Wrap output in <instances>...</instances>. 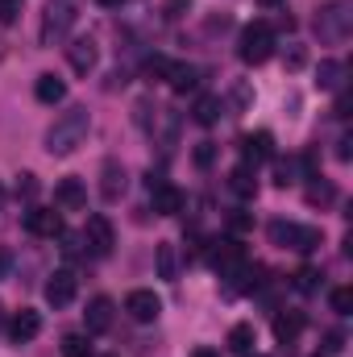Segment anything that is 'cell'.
Listing matches in <instances>:
<instances>
[{"mask_svg":"<svg viewBox=\"0 0 353 357\" xmlns=\"http://www.w3.org/2000/svg\"><path fill=\"white\" fill-rule=\"evenodd\" d=\"M150 195H154V212H158V216H179V212H183V204H187V195L179 191L175 183H167V178H163V183H154V187H150Z\"/></svg>","mask_w":353,"mask_h":357,"instance_id":"13","label":"cell"},{"mask_svg":"<svg viewBox=\"0 0 353 357\" xmlns=\"http://www.w3.org/2000/svg\"><path fill=\"white\" fill-rule=\"evenodd\" d=\"M84 241H88V250L96 258H104V254H112V245H117V229H112V220L104 216V212H96L88 216V229H84Z\"/></svg>","mask_w":353,"mask_h":357,"instance_id":"7","label":"cell"},{"mask_svg":"<svg viewBox=\"0 0 353 357\" xmlns=\"http://www.w3.org/2000/svg\"><path fill=\"white\" fill-rule=\"evenodd\" d=\"M33 96H38V104H63L67 100V84L59 79V75H38V84H33Z\"/></svg>","mask_w":353,"mask_h":357,"instance_id":"20","label":"cell"},{"mask_svg":"<svg viewBox=\"0 0 353 357\" xmlns=\"http://www.w3.org/2000/svg\"><path fill=\"white\" fill-rule=\"evenodd\" d=\"M316 84L324 91H341L345 88V63L341 59H320V67H316Z\"/></svg>","mask_w":353,"mask_h":357,"instance_id":"18","label":"cell"},{"mask_svg":"<svg viewBox=\"0 0 353 357\" xmlns=\"http://www.w3.org/2000/svg\"><path fill=\"white\" fill-rule=\"evenodd\" d=\"M125 312H129L137 324H150V320H158V312H163V299H158L154 291L137 287V291H129V295H125Z\"/></svg>","mask_w":353,"mask_h":357,"instance_id":"9","label":"cell"},{"mask_svg":"<svg viewBox=\"0 0 353 357\" xmlns=\"http://www.w3.org/2000/svg\"><path fill=\"white\" fill-rule=\"evenodd\" d=\"M250 357H262V354H250Z\"/></svg>","mask_w":353,"mask_h":357,"instance_id":"46","label":"cell"},{"mask_svg":"<svg viewBox=\"0 0 353 357\" xmlns=\"http://www.w3.org/2000/svg\"><path fill=\"white\" fill-rule=\"evenodd\" d=\"M241 154H246V167H258V162H270L274 158V137L258 129V133H246L241 137Z\"/></svg>","mask_w":353,"mask_h":357,"instance_id":"14","label":"cell"},{"mask_svg":"<svg viewBox=\"0 0 353 357\" xmlns=\"http://www.w3.org/2000/svg\"><path fill=\"white\" fill-rule=\"evenodd\" d=\"M96 4H100V8H121L125 0H96Z\"/></svg>","mask_w":353,"mask_h":357,"instance_id":"41","label":"cell"},{"mask_svg":"<svg viewBox=\"0 0 353 357\" xmlns=\"http://www.w3.org/2000/svg\"><path fill=\"white\" fill-rule=\"evenodd\" d=\"M299 167H303V158H299V162H291V158H287V162H278V167H274V183H278V187H291Z\"/></svg>","mask_w":353,"mask_h":357,"instance_id":"31","label":"cell"},{"mask_svg":"<svg viewBox=\"0 0 353 357\" xmlns=\"http://www.w3.org/2000/svg\"><path fill=\"white\" fill-rule=\"evenodd\" d=\"M233 100H237V104H250V100H254V96H250V88H246V84H241V88L233 91Z\"/></svg>","mask_w":353,"mask_h":357,"instance_id":"39","label":"cell"},{"mask_svg":"<svg viewBox=\"0 0 353 357\" xmlns=\"http://www.w3.org/2000/svg\"><path fill=\"white\" fill-rule=\"evenodd\" d=\"M0 59H4V42H0Z\"/></svg>","mask_w":353,"mask_h":357,"instance_id":"45","label":"cell"},{"mask_svg":"<svg viewBox=\"0 0 353 357\" xmlns=\"http://www.w3.org/2000/svg\"><path fill=\"white\" fill-rule=\"evenodd\" d=\"M163 13L167 17H183V13H191V0H163Z\"/></svg>","mask_w":353,"mask_h":357,"instance_id":"36","label":"cell"},{"mask_svg":"<svg viewBox=\"0 0 353 357\" xmlns=\"http://www.w3.org/2000/svg\"><path fill=\"white\" fill-rule=\"evenodd\" d=\"M303 63H308V54H303V46H291V50L283 54V67H287V71H303Z\"/></svg>","mask_w":353,"mask_h":357,"instance_id":"35","label":"cell"},{"mask_svg":"<svg viewBox=\"0 0 353 357\" xmlns=\"http://www.w3.org/2000/svg\"><path fill=\"white\" fill-rule=\"evenodd\" d=\"M320 278H324V274H320L316 266H299V270H295V291H303V295H312V291L320 287Z\"/></svg>","mask_w":353,"mask_h":357,"instance_id":"27","label":"cell"},{"mask_svg":"<svg viewBox=\"0 0 353 357\" xmlns=\"http://www.w3.org/2000/svg\"><path fill=\"white\" fill-rule=\"evenodd\" d=\"M237 54H241L246 67H262L266 59L274 54V29H270L266 21L246 25V29H241V46H237Z\"/></svg>","mask_w":353,"mask_h":357,"instance_id":"5","label":"cell"},{"mask_svg":"<svg viewBox=\"0 0 353 357\" xmlns=\"http://www.w3.org/2000/svg\"><path fill=\"white\" fill-rule=\"evenodd\" d=\"M96 59H100V50H96L91 38H75V42L67 46V63H71L75 75H91V71H96Z\"/></svg>","mask_w":353,"mask_h":357,"instance_id":"15","label":"cell"},{"mask_svg":"<svg viewBox=\"0 0 353 357\" xmlns=\"http://www.w3.org/2000/svg\"><path fill=\"white\" fill-rule=\"evenodd\" d=\"M341 349H345V333H341V328L324 333V345H320V357H337Z\"/></svg>","mask_w":353,"mask_h":357,"instance_id":"30","label":"cell"},{"mask_svg":"<svg viewBox=\"0 0 353 357\" xmlns=\"http://www.w3.org/2000/svg\"><path fill=\"white\" fill-rule=\"evenodd\" d=\"M270 241L283 245V250H295V254H312L324 245V233L312 229V225H291V220H270Z\"/></svg>","mask_w":353,"mask_h":357,"instance_id":"4","label":"cell"},{"mask_svg":"<svg viewBox=\"0 0 353 357\" xmlns=\"http://www.w3.org/2000/svg\"><path fill=\"white\" fill-rule=\"evenodd\" d=\"M88 129H91V112L88 108H67L54 125H50V133H46V154L50 158H67V154H75L84 142H88Z\"/></svg>","mask_w":353,"mask_h":357,"instance_id":"1","label":"cell"},{"mask_svg":"<svg viewBox=\"0 0 353 357\" xmlns=\"http://www.w3.org/2000/svg\"><path fill=\"white\" fill-rule=\"evenodd\" d=\"M25 233L33 237H63V216L50 208H29L25 212Z\"/></svg>","mask_w":353,"mask_h":357,"instance_id":"12","label":"cell"},{"mask_svg":"<svg viewBox=\"0 0 353 357\" xmlns=\"http://www.w3.org/2000/svg\"><path fill=\"white\" fill-rule=\"evenodd\" d=\"M0 328H4V307H0Z\"/></svg>","mask_w":353,"mask_h":357,"instance_id":"44","label":"cell"},{"mask_svg":"<svg viewBox=\"0 0 353 357\" xmlns=\"http://www.w3.org/2000/svg\"><path fill=\"white\" fill-rule=\"evenodd\" d=\"M54 204L59 208H67V212H80L84 204H88V187H84V178L67 175L59 187H54Z\"/></svg>","mask_w":353,"mask_h":357,"instance_id":"16","label":"cell"},{"mask_svg":"<svg viewBox=\"0 0 353 357\" xmlns=\"http://www.w3.org/2000/svg\"><path fill=\"white\" fill-rule=\"evenodd\" d=\"M80 4H84V0H46L42 29H38L42 46H54V42H63V38L75 29V21H80Z\"/></svg>","mask_w":353,"mask_h":357,"instance_id":"3","label":"cell"},{"mask_svg":"<svg viewBox=\"0 0 353 357\" xmlns=\"http://www.w3.org/2000/svg\"><path fill=\"white\" fill-rule=\"evenodd\" d=\"M125 187H129V171L117 158H104V167H100V199L104 204H117L125 195Z\"/></svg>","mask_w":353,"mask_h":357,"instance_id":"8","label":"cell"},{"mask_svg":"<svg viewBox=\"0 0 353 357\" xmlns=\"http://www.w3.org/2000/svg\"><path fill=\"white\" fill-rule=\"evenodd\" d=\"M229 229H233V233H250V229H254V216H250L246 208H237V212H229Z\"/></svg>","mask_w":353,"mask_h":357,"instance_id":"34","label":"cell"},{"mask_svg":"<svg viewBox=\"0 0 353 357\" xmlns=\"http://www.w3.org/2000/svg\"><path fill=\"white\" fill-rule=\"evenodd\" d=\"M208 262L220 270V278H229L233 270H241L250 258H246V245H241L237 237H216L212 250H208Z\"/></svg>","mask_w":353,"mask_h":357,"instance_id":"6","label":"cell"},{"mask_svg":"<svg viewBox=\"0 0 353 357\" xmlns=\"http://www.w3.org/2000/svg\"><path fill=\"white\" fill-rule=\"evenodd\" d=\"M17 195L33 199V195H38V178H33V175H21V183H17Z\"/></svg>","mask_w":353,"mask_h":357,"instance_id":"37","label":"cell"},{"mask_svg":"<svg viewBox=\"0 0 353 357\" xmlns=\"http://www.w3.org/2000/svg\"><path fill=\"white\" fill-rule=\"evenodd\" d=\"M299 333H303V316H299V312H278V316H274V337H278V345H295Z\"/></svg>","mask_w":353,"mask_h":357,"instance_id":"19","label":"cell"},{"mask_svg":"<svg viewBox=\"0 0 353 357\" xmlns=\"http://www.w3.org/2000/svg\"><path fill=\"white\" fill-rule=\"evenodd\" d=\"M4 270H8V254H0V274H4Z\"/></svg>","mask_w":353,"mask_h":357,"instance_id":"43","label":"cell"},{"mask_svg":"<svg viewBox=\"0 0 353 357\" xmlns=\"http://www.w3.org/2000/svg\"><path fill=\"white\" fill-rule=\"evenodd\" d=\"M350 146H353V137H350V133H341V137H337V158H341V162H350V158H353Z\"/></svg>","mask_w":353,"mask_h":357,"instance_id":"38","label":"cell"},{"mask_svg":"<svg viewBox=\"0 0 353 357\" xmlns=\"http://www.w3.org/2000/svg\"><path fill=\"white\" fill-rule=\"evenodd\" d=\"M258 4H262V8H278V4H283V0H258Z\"/></svg>","mask_w":353,"mask_h":357,"instance_id":"42","label":"cell"},{"mask_svg":"<svg viewBox=\"0 0 353 357\" xmlns=\"http://www.w3.org/2000/svg\"><path fill=\"white\" fill-rule=\"evenodd\" d=\"M254 345H258V333H254V324H233L229 328V349L241 357L254 354Z\"/></svg>","mask_w":353,"mask_h":357,"instance_id":"23","label":"cell"},{"mask_svg":"<svg viewBox=\"0 0 353 357\" xmlns=\"http://www.w3.org/2000/svg\"><path fill=\"white\" fill-rule=\"evenodd\" d=\"M229 187H233V191H237L241 199H250V195L258 191V178H254V167H246V162H241V167H237V171L229 175Z\"/></svg>","mask_w":353,"mask_h":357,"instance_id":"25","label":"cell"},{"mask_svg":"<svg viewBox=\"0 0 353 357\" xmlns=\"http://www.w3.org/2000/svg\"><path fill=\"white\" fill-rule=\"evenodd\" d=\"M167 84H171L179 96H183V91H195V88H200V67H191V63H171Z\"/></svg>","mask_w":353,"mask_h":357,"instance_id":"21","label":"cell"},{"mask_svg":"<svg viewBox=\"0 0 353 357\" xmlns=\"http://www.w3.org/2000/svg\"><path fill=\"white\" fill-rule=\"evenodd\" d=\"M75 291H80V278H75L71 270H54L50 282H46V303H50V307H67V303L75 299Z\"/></svg>","mask_w":353,"mask_h":357,"instance_id":"11","label":"cell"},{"mask_svg":"<svg viewBox=\"0 0 353 357\" xmlns=\"http://www.w3.org/2000/svg\"><path fill=\"white\" fill-rule=\"evenodd\" d=\"M112 312H117L112 299H108V295H96V299L88 303V312H84L88 333H108V328H112Z\"/></svg>","mask_w":353,"mask_h":357,"instance_id":"17","label":"cell"},{"mask_svg":"<svg viewBox=\"0 0 353 357\" xmlns=\"http://www.w3.org/2000/svg\"><path fill=\"white\" fill-rule=\"evenodd\" d=\"M329 299H333V312H337V316H350V312H353V291H350V287H337Z\"/></svg>","mask_w":353,"mask_h":357,"instance_id":"32","label":"cell"},{"mask_svg":"<svg viewBox=\"0 0 353 357\" xmlns=\"http://www.w3.org/2000/svg\"><path fill=\"white\" fill-rule=\"evenodd\" d=\"M220 112H225L220 96H200V100H195V108H191L195 125H216V121H220Z\"/></svg>","mask_w":353,"mask_h":357,"instance_id":"24","label":"cell"},{"mask_svg":"<svg viewBox=\"0 0 353 357\" xmlns=\"http://www.w3.org/2000/svg\"><path fill=\"white\" fill-rule=\"evenodd\" d=\"M63 357H91V345H88V337H80V333H71V337H63Z\"/></svg>","mask_w":353,"mask_h":357,"instance_id":"29","label":"cell"},{"mask_svg":"<svg viewBox=\"0 0 353 357\" xmlns=\"http://www.w3.org/2000/svg\"><path fill=\"white\" fill-rule=\"evenodd\" d=\"M142 71H146V79H150V84H154V79H167V75H171V59H163V54H150Z\"/></svg>","mask_w":353,"mask_h":357,"instance_id":"28","label":"cell"},{"mask_svg":"<svg viewBox=\"0 0 353 357\" xmlns=\"http://www.w3.org/2000/svg\"><path fill=\"white\" fill-rule=\"evenodd\" d=\"M191 158H195V167H200V171H208V167L216 162V142H200Z\"/></svg>","mask_w":353,"mask_h":357,"instance_id":"33","label":"cell"},{"mask_svg":"<svg viewBox=\"0 0 353 357\" xmlns=\"http://www.w3.org/2000/svg\"><path fill=\"white\" fill-rule=\"evenodd\" d=\"M353 33V0H329L316 13V38L324 46H341Z\"/></svg>","mask_w":353,"mask_h":357,"instance_id":"2","label":"cell"},{"mask_svg":"<svg viewBox=\"0 0 353 357\" xmlns=\"http://www.w3.org/2000/svg\"><path fill=\"white\" fill-rule=\"evenodd\" d=\"M4 328H8V341H13V345H29V341H38V333H42V316H38L33 307H21Z\"/></svg>","mask_w":353,"mask_h":357,"instance_id":"10","label":"cell"},{"mask_svg":"<svg viewBox=\"0 0 353 357\" xmlns=\"http://www.w3.org/2000/svg\"><path fill=\"white\" fill-rule=\"evenodd\" d=\"M191 357H220L216 349H208V345H200V349H191Z\"/></svg>","mask_w":353,"mask_h":357,"instance_id":"40","label":"cell"},{"mask_svg":"<svg viewBox=\"0 0 353 357\" xmlns=\"http://www.w3.org/2000/svg\"><path fill=\"white\" fill-rule=\"evenodd\" d=\"M333 199H337V187H333L329 178L312 175V183H308V204H320V208H329Z\"/></svg>","mask_w":353,"mask_h":357,"instance_id":"26","label":"cell"},{"mask_svg":"<svg viewBox=\"0 0 353 357\" xmlns=\"http://www.w3.org/2000/svg\"><path fill=\"white\" fill-rule=\"evenodd\" d=\"M154 266H158V278H167V282L179 278V250L171 241H163V245L154 250Z\"/></svg>","mask_w":353,"mask_h":357,"instance_id":"22","label":"cell"}]
</instances>
